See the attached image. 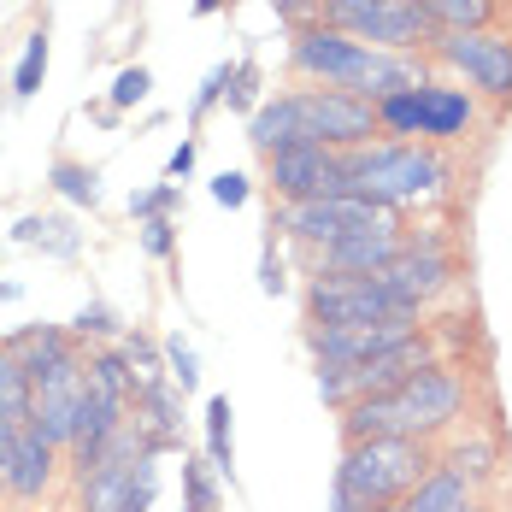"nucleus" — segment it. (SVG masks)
<instances>
[{"label": "nucleus", "instance_id": "1", "mask_svg": "<svg viewBox=\"0 0 512 512\" xmlns=\"http://www.w3.org/2000/svg\"><path fill=\"white\" fill-rule=\"evenodd\" d=\"M342 171H348V189L354 195L389 206V212L436 201L454 183V165L442 159V148H430V142H389V136L383 142H365V148H348L342 154Z\"/></svg>", "mask_w": 512, "mask_h": 512}, {"label": "nucleus", "instance_id": "2", "mask_svg": "<svg viewBox=\"0 0 512 512\" xmlns=\"http://www.w3.org/2000/svg\"><path fill=\"white\" fill-rule=\"evenodd\" d=\"M436 448L418 442V436H383V442H354L342 448L336 465V495H348L359 512L377 507H401L412 489L436 471Z\"/></svg>", "mask_w": 512, "mask_h": 512}, {"label": "nucleus", "instance_id": "3", "mask_svg": "<svg viewBox=\"0 0 512 512\" xmlns=\"http://www.w3.org/2000/svg\"><path fill=\"white\" fill-rule=\"evenodd\" d=\"M307 324L312 330H354V324H383V318H412L424 324V307L401 301L377 277H312L307 283Z\"/></svg>", "mask_w": 512, "mask_h": 512}, {"label": "nucleus", "instance_id": "4", "mask_svg": "<svg viewBox=\"0 0 512 512\" xmlns=\"http://www.w3.org/2000/svg\"><path fill=\"white\" fill-rule=\"evenodd\" d=\"M371 59H377V48L354 42V36L336 30V24H307V30H295V42H289V71H295L307 89H342V95H359ZM359 101H365V95H359Z\"/></svg>", "mask_w": 512, "mask_h": 512}, {"label": "nucleus", "instance_id": "5", "mask_svg": "<svg viewBox=\"0 0 512 512\" xmlns=\"http://www.w3.org/2000/svg\"><path fill=\"white\" fill-rule=\"evenodd\" d=\"M430 59L471 83L489 106H512V36L507 30H442Z\"/></svg>", "mask_w": 512, "mask_h": 512}, {"label": "nucleus", "instance_id": "6", "mask_svg": "<svg viewBox=\"0 0 512 512\" xmlns=\"http://www.w3.org/2000/svg\"><path fill=\"white\" fill-rule=\"evenodd\" d=\"M395 424H401V436H418V442H436L442 430H454L460 424L465 401H471V389H465V377L454 365H424L412 383H401L395 395Z\"/></svg>", "mask_w": 512, "mask_h": 512}, {"label": "nucleus", "instance_id": "7", "mask_svg": "<svg viewBox=\"0 0 512 512\" xmlns=\"http://www.w3.org/2000/svg\"><path fill=\"white\" fill-rule=\"evenodd\" d=\"M295 118H301V142H318L330 154L383 142L377 106L359 101V95H342V89H295Z\"/></svg>", "mask_w": 512, "mask_h": 512}, {"label": "nucleus", "instance_id": "8", "mask_svg": "<svg viewBox=\"0 0 512 512\" xmlns=\"http://www.w3.org/2000/svg\"><path fill=\"white\" fill-rule=\"evenodd\" d=\"M395 218L401 212L365 201V195H330V201H307V206H277L271 230H289L307 248H330V242H342L354 230H377V224H395Z\"/></svg>", "mask_w": 512, "mask_h": 512}, {"label": "nucleus", "instance_id": "9", "mask_svg": "<svg viewBox=\"0 0 512 512\" xmlns=\"http://www.w3.org/2000/svg\"><path fill=\"white\" fill-rule=\"evenodd\" d=\"M265 183L277 206H307V201H330V195H354L348 189V171L342 154L318 148V142H295L283 154H265Z\"/></svg>", "mask_w": 512, "mask_h": 512}, {"label": "nucleus", "instance_id": "10", "mask_svg": "<svg viewBox=\"0 0 512 512\" xmlns=\"http://www.w3.org/2000/svg\"><path fill=\"white\" fill-rule=\"evenodd\" d=\"M377 283L383 289H395L401 301L412 307H430L448 283H454V254H448V242L442 236H407V248L395 265H383L377 271Z\"/></svg>", "mask_w": 512, "mask_h": 512}, {"label": "nucleus", "instance_id": "11", "mask_svg": "<svg viewBox=\"0 0 512 512\" xmlns=\"http://www.w3.org/2000/svg\"><path fill=\"white\" fill-rule=\"evenodd\" d=\"M407 248V230L401 218L395 224H377V230H354L330 248H312V277H377L383 265H395Z\"/></svg>", "mask_w": 512, "mask_h": 512}, {"label": "nucleus", "instance_id": "12", "mask_svg": "<svg viewBox=\"0 0 512 512\" xmlns=\"http://www.w3.org/2000/svg\"><path fill=\"white\" fill-rule=\"evenodd\" d=\"M418 330H424V324H412V318H383V324H354V330H312L307 324V354H312V365H342V371H354V365L389 354L395 342H407Z\"/></svg>", "mask_w": 512, "mask_h": 512}, {"label": "nucleus", "instance_id": "13", "mask_svg": "<svg viewBox=\"0 0 512 512\" xmlns=\"http://www.w3.org/2000/svg\"><path fill=\"white\" fill-rule=\"evenodd\" d=\"M59 454H65V448H53L36 424H18L12 460H6V495H12L18 507H36L53 489V477H59Z\"/></svg>", "mask_w": 512, "mask_h": 512}, {"label": "nucleus", "instance_id": "14", "mask_svg": "<svg viewBox=\"0 0 512 512\" xmlns=\"http://www.w3.org/2000/svg\"><path fill=\"white\" fill-rule=\"evenodd\" d=\"M471 124H477V95H471V89L436 83V77H424V83H418V136H424L430 148L460 142Z\"/></svg>", "mask_w": 512, "mask_h": 512}, {"label": "nucleus", "instance_id": "15", "mask_svg": "<svg viewBox=\"0 0 512 512\" xmlns=\"http://www.w3.org/2000/svg\"><path fill=\"white\" fill-rule=\"evenodd\" d=\"M424 365H436V348H430V336L418 330V336H407V342H395L389 354L354 365V371H348V389H354V401L359 395H395V389L412 383Z\"/></svg>", "mask_w": 512, "mask_h": 512}, {"label": "nucleus", "instance_id": "16", "mask_svg": "<svg viewBox=\"0 0 512 512\" xmlns=\"http://www.w3.org/2000/svg\"><path fill=\"white\" fill-rule=\"evenodd\" d=\"M6 348H12V354H18V365L30 371V383H42V377H53L59 365H71V359L89 354V348H83L71 330H59V324H30V330L6 336Z\"/></svg>", "mask_w": 512, "mask_h": 512}, {"label": "nucleus", "instance_id": "17", "mask_svg": "<svg viewBox=\"0 0 512 512\" xmlns=\"http://www.w3.org/2000/svg\"><path fill=\"white\" fill-rule=\"evenodd\" d=\"M12 242H18V248H36V254H48V259L83 254V230H77L65 212H24V218L12 224Z\"/></svg>", "mask_w": 512, "mask_h": 512}, {"label": "nucleus", "instance_id": "18", "mask_svg": "<svg viewBox=\"0 0 512 512\" xmlns=\"http://www.w3.org/2000/svg\"><path fill=\"white\" fill-rule=\"evenodd\" d=\"M248 142H254L259 154H283V148H295V142H301L295 89H289V95H271V101H265L254 118H248Z\"/></svg>", "mask_w": 512, "mask_h": 512}, {"label": "nucleus", "instance_id": "19", "mask_svg": "<svg viewBox=\"0 0 512 512\" xmlns=\"http://www.w3.org/2000/svg\"><path fill=\"white\" fill-rule=\"evenodd\" d=\"M471 501H477V489L465 483L460 471H454V465H436V471H430V477L407 495V501H401V507H407V512H465Z\"/></svg>", "mask_w": 512, "mask_h": 512}, {"label": "nucleus", "instance_id": "20", "mask_svg": "<svg viewBox=\"0 0 512 512\" xmlns=\"http://www.w3.org/2000/svg\"><path fill=\"white\" fill-rule=\"evenodd\" d=\"M89 395H101V401H112V407H130L136 401V377H130V359H124V348L112 342V348H89Z\"/></svg>", "mask_w": 512, "mask_h": 512}, {"label": "nucleus", "instance_id": "21", "mask_svg": "<svg viewBox=\"0 0 512 512\" xmlns=\"http://www.w3.org/2000/svg\"><path fill=\"white\" fill-rule=\"evenodd\" d=\"M230 395H212L201 412V424H206V465L224 477V483H236V442H230Z\"/></svg>", "mask_w": 512, "mask_h": 512}, {"label": "nucleus", "instance_id": "22", "mask_svg": "<svg viewBox=\"0 0 512 512\" xmlns=\"http://www.w3.org/2000/svg\"><path fill=\"white\" fill-rule=\"evenodd\" d=\"M30 407H36V383H30V371L18 365V354L0 342V412H6L12 424H30Z\"/></svg>", "mask_w": 512, "mask_h": 512}, {"label": "nucleus", "instance_id": "23", "mask_svg": "<svg viewBox=\"0 0 512 512\" xmlns=\"http://www.w3.org/2000/svg\"><path fill=\"white\" fill-rule=\"evenodd\" d=\"M424 12L436 18V30H495L501 0H424Z\"/></svg>", "mask_w": 512, "mask_h": 512}, {"label": "nucleus", "instance_id": "24", "mask_svg": "<svg viewBox=\"0 0 512 512\" xmlns=\"http://www.w3.org/2000/svg\"><path fill=\"white\" fill-rule=\"evenodd\" d=\"M48 183L65 195L71 206H101V171L95 165H83V159H53V171H48Z\"/></svg>", "mask_w": 512, "mask_h": 512}, {"label": "nucleus", "instance_id": "25", "mask_svg": "<svg viewBox=\"0 0 512 512\" xmlns=\"http://www.w3.org/2000/svg\"><path fill=\"white\" fill-rule=\"evenodd\" d=\"M42 77H48V24H36V30H30V42H24V53H18L12 101H30V95L42 89Z\"/></svg>", "mask_w": 512, "mask_h": 512}, {"label": "nucleus", "instance_id": "26", "mask_svg": "<svg viewBox=\"0 0 512 512\" xmlns=\"http://www.w3.org/2000/svg\"><path fill=\"white\" fill-rule=\"evenodd\" d=\"M65 330H71V336H77L83 348H89V342H95V348H112V342L124 336V318H118L112 307H101V301H89V307L77 312V318H71Z\"/></svg>", "mask_w": 512, "mask_h": 512}, {"label": "nucleus", "instance_id": "27", "mask_svg": "<svg viewBox=\"0 0 512 512\" xmlns=\"http://www.w3.org/2000/svg\"><path fill=\"white\" fill-rule=\"evenodd\" d=\"M377 130H383L389 142H407V136H418V89H401V95L377 101Z\"/></svg>", "mask_w": 512, "mask_h": 512}, {"label": "nucleus", "instance_id": "28", "mask_svg": "<svg viewBox=\"0 0 512 512\" xmlns=\"http://www.w3.org/2000/svg\"><path fill=\"white\" fill-rule=\"evenodd\" d=\"M218 471L206 460H183V512H218Z\"/></svg>", "mask_w": 512, "mask_h": 512}, {"label": "nucleus", "instance_id": "29", "mask_svg": "<svg viewBox=\"0 0 512 512\" xmlns=\"http://www.w3.org/2000/svg\"><path fill=\"white\" fill-rule=\"evenodd\" d=\"M159 348H165V377H171L183 395H195V389H201V359H195V348H189L183 336H165Z\"/></svg>", "mask_w": 512, "mask_h": 512}, {"label": "nucleus", "instance_id": "30", "mask_svg": "<svg viewBox=\"0 0 512 512\" xmlns=\"http://www.w3.org/2000/svg\"><path fill=\"white\" fill-rule=\"evenodd\" d=\"M442 465H454L465 483L477 489V483H483V477L495 471V448H489V442H460V448H454V454H448Z\"/></svg>", "mask_w": 512, "mask_h": 512}, {"label": "nucleus", "instance_id": "31", "mask_svg": "<svg viewBox=\"0 0 512 512\" xmlns=\"http://www.w3.org/2000/svg\"><path fill=\"white\" fill-rule=\"evenodd\" d=\"M154 495H159V454H142L136 483L124 489V501H118L112 512H148V507H154Z\"/></svg>", "mask_w": 512, "mask_h": 512}, {"label": "nucleus", "instance_id": "32", "mask_svg": "<svg viewBox=\"0 0 512 512\" xmlns=\"http://www.w3.org/2000/svg\"><path fill=\"white\" fill-rule=\"evenodd\" d=\"M183 201V189L177 183H159V189H142V195H130V218L136 224H148V218H171Z\"/></svg>", "mask_w": 512, "mask_h": 512}, {"label": "nucleus", "instance_id": "33", "mask_svg": "<svg viewBox=\"0 0 512 512\" xmlns=\"http://www.w3.org/2000/svg\"><path fill=\"white\" fill-rule=\"evenodd\" d=\"M224 101L236 106V112H248V118H254L259 106V65H248V59H242V65H236V77H230V89H224Z\"/></svg>", "mask_w": 512, "mask_h": 512}, {"label": "nucleus", "instance_id": "34", "mask_svg": "<svg viewBox=\"0 0 512 512\" xmlns=\"http://www.w3.org/2000/svg\"><path fill=\"white\" fill-rule=\"evenodd\" d=\"M148 89H154V71L148 65H130V71H118V83H112V112H124V106L148 101Z\"/></svg>", "mask_w": 512, "mask_h": 512}, {"label": "nucleus", "instance_id": "35", "mask_svg": "<svg viewBox=\"0 0 512 512\" xmlns=\"http://www.w3.org/2000/svg\"><path fill=\"white\" fill-rule=\"evenodd\" d=\"M136 230H142V254L148 259H177V224L171 218H148Z\"/></svg>", "mask_w": 512, "mask_h": 512}, {"label": "nucleus", "instance_id": "36", "mask_svg": "<svg viewBox=\"0 0 512 512\" xmlns=\"http://www.w3.org/2000/svg\"><path fill=\"white\" fill-rule=\"evenodd\" d=\"M318 401L330 412H342L348 401H354V389H348V371L342 365H318Z\"/></svg>", "mask_w": 512, "mask_h": 512}, {"label": "nucleus", "instance_id": "37", "mask_svg": "<svg viewBox=\"0 0 512 512\" xmlns=\"http://www.w3.org/2000/svg\"><path fill=\"white\" fill-rule=\"evenodd\" d=\"M230 77H236V65H212V71H206V83L195 89V106H189V112H195V118H206L212 106L224 101V89H230Z\"/></svg>", "mask_w": 512, "mask_h": 512}, {"label": "nucleus", "instance_id": "38", "mask_svg": "<svg viewBox=\"0 0 512 512\" xmlns=\"http://www.w3.org/2000/svg\"><path fill=\"white\" fill-rule=\"evenodd\" d=\"M212 201L236 212V206H248V201H254V183H248L242 171H218V177H212Z\"/></svg>", "mask_w": 512, "mask_h": 512}, {"label": "nucleus", "instance_id": "39", "mask_svg": "<svg viewBox=\"0 0 512 512\" xmlns=\"http://www.w3.org/2000/svg\"><path fill=\"white\" fill-rule=\"evenodd\" d=\"M271 12H277L283 24H295V30L324 24V0H271Z\"/></svg>", "mask_w": 512, "mask_h": 512}, {"label": "nucleus", "instance_id": "40", "mask_svg": "<svg viewBox=\"0 0 512 512\" xmlns=\"http://www.w3.org/2000/svg\"><path fill=\"white\" fill-rule=\"evenodd\" d=\"M283 289H289V277H283V259H277V248L265 242V254H259V295H271V301H277Z\"/></svg>", "mask_w": 512, "mask_h": 512}, {"label": "nucleus", "instance_id": "41", "mask_svg": "<svg viewBox=\"0 0 512 512\" xmlns=\"http://www.w3.org/2000/svg\"><path fill=\"white\" fill-rule=\"evenodd\" d=\"M195 159H201V142H195V136H183V142H177V154L165 159V183H183V177L195 171Z\"/></svg>", "mask_w": 512, "mask_h": 512}, {"label": "nucleus", "instance_id": "42", "mask_svg": "<svg viewBox=\"0 0 512 512\" xmlns=\"http://www.w3.org/2000/svg\"><path fill=\"white\" fill-rule=\"evenodd\" d=\"M12 436H18V424L0 412V495H6V460H12Z\"/></svg>", "mask_w": 512, "mask_h": 512}, {"label": "nucleus", "instance_id": "43", "mask_svg": "<svg viewBox=\"0 0 512 512\" xmlns=\"http://www.w3.org/2000/svg\"><path fill=\"white\" fill-rule=\"evenodd\" d=\"M218 6H230V0H195V12H201V18H212Z\"/></svg>", "mask_w": 512, "mask_h": 512}, {"label": "nucleus", "instance_id": "44", "mask_svg": "<svg viewBox=\"0 0 512 512\" xmlns=\"http://www.w3.org/2000/svg\"><path fill=\"white\" fill-rule=\"evenodd\" d=\"M18 295H24L18 283H0V301H18Z\"/></svg>", "mask_w": 512, "mask_h": 512}, {"label": "nucleus", "instance_id": "45", "mask_svg": "<svg viewBox=\"0 0 512 512\" xmlns=\"http://www.w3.org/2000/svg\"><path fill=\"white\" fill-rule=\"evenodd\" d=\"M465 512H495V507H483V501H471V507H465Z\"/></svg>", "mask_w": 512, "mask_h": 512}, {"label": "nucleus", "instance_id": "46", "mask_svg": "<svg viewBox=\"0 0 512 512\" xmlns=\"http://www.w3.org/2000/svg\"><path fill=\"white\" fill-rule=\"evenodd\" d=\"M377 512H407V507H377Z\"/></svg>", "mask_w": 512, "mask_h": 512}]
</instances>
